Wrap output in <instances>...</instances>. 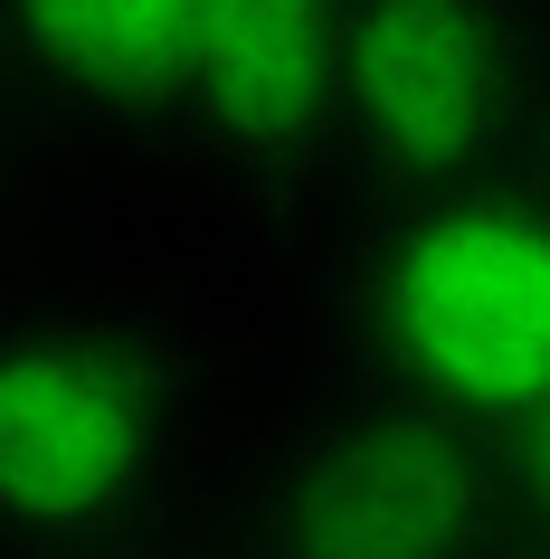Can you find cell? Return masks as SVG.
I'll return each mask as SVG.
<instances>
[{
    "instance_id": "1",
    "label": "cell",
    "mask_w": 550,
    "mask_h": 559,
    "mask_svg": "<svg viewBox=\"0 0 550 559\" xmlns=\"http://www.w3.org/2000/svg\"><path fill=\"white\" fill-rule=\"evenodd\" d=\"M342 323L379 389L513 445L550 408V190L484 171L371 200L342 257Z\"/></svg>"
},
{
    "instance_id": "4",
    "label": "cell",
    "mask_w": 550,
    "mask_h": 559,
    "mask_svg": "<svg viewBox=\"0 0 550 559\" xmlns=\"http://www.w3.org/2000/svg\"><path fill=\"white\" fill-rule=\"evenodd\" d=\"M550 95L531 0H351L332 162L371 200L522 171Z\"/></svg>"
},
{
    "instance_id": "9",
    "label": "cell",
    "mask_w": 550,
    "mask_h": 559,
    "mask_svg": "<svg viewBox=\"0 0 550 559\" xmlns=\"http://www.w3.org/2000/svg\"><path fill=\"white\" fill-rule=\"evenodd\" d=\"M77 559H162V550H133V540H105V550H77Z\"/></svg>"
},
{
    "instance_id": "2",
    "label": "cell",
    "mask_w": 550,
    "mask_h": 559,
    "mask_svg": "<svg viewBox=\"0 0 550 559\" xmlns=\"http://www.w3.org/2000/svg\"><path fill=\"white\" fill-rule=\"evenodd\" d=\"M190 389L133 323L20 304L0 313V550H105L172 493Z\"/></svg>"
},
{
    "instance_id": "3",
    "label": "cell",
    "mask_w": 550,
    "mask_h": 559,
    "mask_svg": "<svg viewBox=\"0 0 550 559\" xmlns=\"http://www.w3.org/2000/svg\"><path fill=\"white\" fill-rule=\"evenodd\" d=\"M513 445L465 417L351 389L294 417L237 493V559H493Z\"/></svg>"
},
{
    "instance_id": "5",
    "label": "cell",
    "mask_w": 550,
    "mask_h": 559,
    "mask_svg": "<svg viewBox=\"0 0 550 559\" xmlns=\"http://www.w3.org/2000/svg\"><path fill=\"white\" fill-rule=\"evenodd\" d=\"M351 0H209L172 123L247 180H304L332 162Z\"/></svg>"
},
{
    "instance_id": "10",
    "label": "cell",
    "mask_w": 550,
    "mask_h": 559,
    "mask_svg": "<svg viewBox=\"0 0 550 559\" xmlns=\"http://www.w3.org/2000/svg\"><path fill=\"white\" fill-rule=\"evenodd\" d=\"M522 559H550V540H541V550H522Z\"/></svg>"
},
{
    "instance_id": "7",
    "label": "cell",
    "mask_w": 550,
    "mask_h": 559,
    "mask_svg": "<svg viewBox=\"0 0 550 559\" xmlns=\"http://www.w3.org/2000/svg\"><path fill=\"white\" fill-rule=\"evenodd\" d=\"M513 512H531L541 540H550V408L513 437Z\"/></svg>"
},
{
    "instance_id": "6",
    "label": "cell",
    "mask_w": 550,
    "mask_h": 559,
    "mask_svg": "<svg viewBox=\"0 0 550 559\" xmlns=\"http://www.w3.org/2000/svg\"><path fill=\"white\" fill-rule=\"evenodd\" d=\"M209 0H0V95L48 123H162Z\"/></svg>"
},
{
    "instance_id": "8",
    "label": "cell",
    "mask_w": 550,
    "mask_h": 559,
    "mask_svg": "<svg viewBox=\"0 0 550 559\" xmlns=\"http://www.w3.org/2000/svg\"><path fill=\"white\" fill-rule=\"evenodd\" d=\"M531 180L550 190V95H541V123H531Z\"/></svg>"
}]
</instances>
